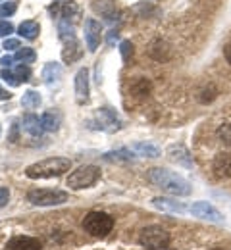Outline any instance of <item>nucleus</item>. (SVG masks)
I'll list each match as a JSON object with an SVG mask.
<instances>
[{"label":"nucleus","instance_id":"32","mask_svg":"<svg viewBox=\"0 0 231 250\" xmlns=\"http://www.w3.org/2000/svg\"><path fill=\"white\" fill-rule=\"evenodd\" d=\"M14 31V25L10 21H0V37H6Z\"/></svg>","mask_w":231,"mask_h":250},{"label":"nucleus","instance_id":"15","mask_svg":"<svg viewBox=\"0 0 231 250\" xmlns=\"http://www.w3.org/2000/svg\"><path fill=\"white\" fill-rule=\"evenodd\" d=\"M8 249L10 250H41V241L35 239V237H14L10 243H8Z\"/></svg>","mask_w":231,"mask_h":250},{"label":"nucleus","instance_id":"34","mask_svg":"<svg viewBox=\"0 0 231 250\" xmlns=\"http://www.w3.org/2000/svg\"><path fill=\"white\" fill-rule=\"evenodd\" d=\"M4 48L6 50H16V48H20V41L18 39H6L4 41Z\"/></svg>","mask_w":231,"mask_h":250},{"label":"nucleus","instance_id":"22","mask_svg":"<svg viewBox=\"0 0 231 250\" xmlns=\"http://www.w3.org/2000/svg\"><path fill=\"white\" fill-rule=\"evenodd\" d=\"M95 10L100 12L104 18H106V21H114L116 18V10H114V4L110 2V0H97L95 2Z\"/></svg>","mask_w":231,"mask_h":250},{"label":"nucleus","instance_id":"10","mask_svg":"<svg viewBox=\"0 0 231 250\" xmlns=\"http://www.w3.org/2000/svg\"><path fill=\"white\" fill-rule=\"evenodd\" d=\"M75 100L77 104H85L89 100V69L81 67L75 73Z\"/></svg>","mask_w":231,"mask_h":250},{"label":"nucleus","instance_id":"19","mask_svg":"<svg viewBox=\"0 0 231 250\" xmlns=\"http://www.w3.org/2000/svg\"><path fill=\"white\" fill-rule=\"evenodd\" d=\"M41 124L44 131H58L60 127V114L58 112H44L41 116Z\"/></svg>","mask_w":231,"mask_h":250},{"label":"nucleus","instance_id":"17","mask_svg":"<svg viewBox=\"0 0 231 250\" xmlns=\"http://www.w3.org/2000/svg\"><path fill=\"white\" fill-rule=\"evenodd\" d=\"M131 150L137 156H147V158H160V148L152 143H147V141H139L131 146Z\"/></svg>","mask_w":231,"mask_h":250},{"label":"nucleus","instance_id":"14","mask_svg":"<svg viewBox=\"0 0 231 250\" xmlns=\"http://www.w3.org/2000/svg\"><path fill=\"white\" fill-rule=\"evenodd\" d=\"M83 56V48L79 44L77 39H69V41H64V50H62V58L66 63H71L75 60H79Z\"/></svg>","mask_w":231,"mask_h":250},{"label":"nucleus","instance_id":"21","mask_svg":"<svg viewBox=\"0 0 231 250\" xmlns=\"http://www.w3.org/2000/svg\"><path fill=\"white\" fill-rule=\"evenodd\" d=\"M133 158H135V152L131 148H120V150L104 154V160H108V162H131Z\"/></svg>","mask_w":231,"mask_h":250},{"label":"nucleus","instance_id":"9","mask_svg":"<svg viewBox=\"0 0 231 250\" xmlns=\"http://www.w3.org/2000/svg\"><path fill=\"white\" fill-rule=\"evenodd\" d=\"M150 204L156 210L168 212V214H185V212H189V208L183 202H177L175 198H168V196H154L150 200Z\"/></svg>","mask_w":231,"mask_h":250},{"label":"nucleus","instance_id":"33","mask_svg":"<svg viewBox=\"0 0 231 250\" xmlns=\"http://www.w3.org/2000/svg\"><path fill=\"white\" fill-rule=\"evenodd\" d=\"M8 200H10V190H8V187H0V208L6 206Z\"/></svg>","mask_w":231,"mask_h":250},{"label":"nucleus","instance_id":"13","mask_svg":"<svg viewBox=\"0 0 231 250\" xmlns=\"http://www.w3.org/2000/svg\"><path fill=\"white\" fill-rule=\"evenodd\" d=\"M212 169H214L216 177H220V179H224V177H230V175H231V154L220 152L218 156L214 158Z\"/></svg>","mask_w":231,"mask_h":250},{"label":"nucleus","instance_id":"3","mask_svg":"<svg viewBox=\"0 0 231 250\" xmlns=\"http://www.w3.org/2000/svg\"><path fill=\"white\" fill-rule=\"evenodd\" d=\"M83 229L93 237H106L114 229V218L106 212L93 210L83 219Z\"/></svg>","mask_w":231,"mask_h":250},{"label":"nucleus","instance_id":"6","mask_svg":"<svg viewBox=\"0 0 231 250\" xmlns=\"http://www.w3.org/2000/svg\"><path fill=\"white\" fill-rule=\"evenodd\" d=\"M27 200L35 206H60L67 202V192L60 188H33L27 192Z\"/></svg>","mask_w":231,"mask_h":250},{"label":"nucleus","instance_id":"7","mask_svg":"<svg viewBox=\"0 0 231 250\" xmlns=\"http://www.w3.org/2000/svg\"><path fill=\"white\" fill-rule=\"evenodd\" d=\"M189 214H193L195 218L204 219V221H212V223H224V216L218 208H214L210 202L198 200L189 206Z\"/></svg>","mask_w":231,"mask_h":250},{"label":"nucleus","instance_id":"8","mask_svg":"<svg viewBox=\"0 0 231 250\" xmlns=\"http://www.w3.org/2000/svg\"><path fill=\"white\" fill-rule=\"evenodd\" d=\"M97 127L102 131H108V133H116L122 129V122L118 118V114L112 110V108H99L97 110Z\"/></svg>","mask_w":231,"mask_h":250},{"label":"nucleus","instance_id":"4","mask_svg":"<svg viewBox=\"0 0 231 250\" xmlns=\"http://www.w3.org/2000/svg\"><path fill=\"white\" fill-rule=\"evenodd\" d=\"M139 245L147 250H162L169 245V233L160 225H148L139 233Z\"/></svg>","mask_w":231,"mask_h":250},{"label":"nucleus","instance_id":"27","mask_svg":"<svg viewBox=\"0 0 231 250\" xmlns=\"http://www.w3.org/2000/svg\"><path fill=\"white\" fill-rule=\"evenodd\" d=\"M216 94H218L216 87H214V85H208L206 89L200 91V102H202V104H208V102H212V100L216 98Z\"/></svg>","mask_w":231,"mask_h":250},{"label":"nucleus","instance_id":"36","mask_svg":"<svg viewBox=\"0 0 231 250\" xmlns=\"http://www.w3.org/2000/svg\"><path fill=\"white\" fill-rule=\"evenodd\" d=\"M224 56H226V60L231 63V42L230 44H226V48H224Z\"/></svg>","mask_w":231,"mask_h":250},{"label":"nucleus","instance_id":"20","mask_svg":"<svg viewBox=\"0 0 231 250\" xmlns=\"http://www.w3.org/2000/svg\"><path fill=\"white\" fill-rule=\"evenodd\" d=\"M39 33H41V27H39V23L33 21V20H27V21H23V23L20 25V35H21L23 39L33 41V39L39 37Z\"/></svg>","mask_w":231,"mask_h":250},{"label":"nucleus","instance_id":"11","mask_svg":"<svg viewBox=\"0 0 231 250\" xmlns=\"http://www.w3.org/2000/svg\"><path fill=\"white\" fill-rule=\"evenodd\" d=\"M100 37H102V27L97 20L89 18L85 21V41H87V48L89 52H95L100 44Z\"/></svg>","mask_w":231,"mask_h":250},{"label":"nucleus","instance_id":"29","mask_svg":"<svg viewBox=\"0 0 231 250\" xmlns=\"http://www.w3.org/2000/svg\"><path fill=\"white\" fill-rule=\"evenodd\" d=\"M18 10V2H2L0 4V18H8Z\"/></svg>","mask_w":231,"mask_h":250},{"label":"nucleus","instance_id":"26","mask_svg":"<svg viewBox=\"0 0 231 250\" xmlns=\"http://www.w3.org/2000/svg\"><path fill=\"white\" fill-rule=\"evenodd\" d=\"M0 77H2V79H4L8 85H12V87H20V85H21V79H20V77H18L14 71H10V69H6V67L2 69Z\"/></svg>","mask_w":231,"mask_h":250},{"label":"nucleus","instance_id":"35","mask_svg":"<svg viewBox=\"0 0 231 250\" xmlns=\"http://www.w3.org/2000/svg\"><path fill=\"white\" fill-rule=\"evenodd\" d=\"M120 39V33L118 31H110V35H108V44L110 46H114V42Z\"/></svg>","mask_w":231,"mask_h":250},{"label":"nucleus","instance_id":"16","mask_svg":"<svg viewBox=\"0 0 231 250\" xmlns=\"http://www.w3.org/2000/svg\"><path fill=\"white\" fill-rule=\"evenodd\" d=\"M62 77V65L56 62H48L42 67V81L46 85H56Z\"/></svg>","mask_w":231,"mask_h":250},{"label":"nucleus","instance_id":"37","mask_svg":"<svg viewBox=\"0 0 231 250\" xmlns=\"http://www.w3.org/2000/svg\"><path fill=\"white\" fill-rule=\"evenodd\" d=\"M12 62H14V58H12V56H4V58H2V65H4V67H10V65H12Z\"/></svg>","mask_w":231,"mask_h":250},{"label":"nucleus","instance_id":"39","mask_svg":"<svg viewBox=\"0 0 231 250\" xmlns=\"http://www.w3.org/2000/svg\"><path fill=\"white\" fill-rule=\"evenodd\" d=\"M18 139V125H14V131H12V141Z\"/></svg>","mask_w":231,"mask_h":250},{"label":"nucleus","instance_id":"30","mask_svg":"<svg viewBox=\"0 0 231 250\" xmlns=\"http://www.w3.org/2000/svg\"><path fill=\"white\" fill-rule=\"evenodd\" d=\"M21 81H29V77H31V69L27 67V65H23V63H20V65H16V71H14Z\"/></svg>","mask_w":231,"mask_h":250},{"label":"nucleus","instance_id":"2","mask_svg":"<svg viewBox=\"0 0 231 250\" xmlns=\"http://www.w3.org/2000/svg\"><path fill=\"white\" fill-rule=\"evenodd\" d=\"M71 169V162L67 158H46L37 164H31L25 169V175L29 179H50V177H60L66 171Z\"/></svg>","mask_w":231,"mask_h":250},{"label":"nucleus","instance_id":"28","mask_svg":"<svg viewBox=\"0 0 231 250\" xmlns=\"http://www.w3.org/2000/svg\"><path fill=\"white\" fill-rule=\"evenodd\" d=\"M120 52H122V58H124V62H129L133 56V44L131 41H122V44H120Z\"/></svg>","mask_w":231,"mask_h":250},{"label":"nucleus","instance_id":"1","mask_svg":"<svg viewBox=\"0 0 231 250\" xmlns=\"http://www.w3.org/2000/svg\"><path fill=\"white\" fill-rule=\"evenodd\" d=\"M148 181L152 185L160 187L162 190H166V192L173 194V196H189L193 192L191 183L183 175L164 169V167H152L148 171Z\"/></svg>","mask_w":231,"mask_h":250},{"label":"nucleus","instance_id":"31","mask_svg":"<svg viewBox=\"0 0 231 250\" xmlns=\"http://www.w3.org/2000/svg\"><path fill=\"white\" fill-rule=\"evenodd\" d=\"M218 137H220L224 143H231V124L222 125V127L218 129Z\"/></svg>","mask_w":231,"mask_h":250},{"label":"nucleus","instance_id":"12","mask_svg":"<svg viewBox=\"0 0 231 250\" xmlns=\"http://www.w3.org/2000/svg\"><path fill=\"white\" fill-rule=\"evenodd\" d=\"M166 152H168V158L171 162H175L179 166H185V167H193V156L183 145H169Z\"/></svg>","mask_w":231,"mask_h":250},{"label":"nucleus","instance_id":"25","mask_svg":"<svg viewBox=\"0 0 231 250\" xmlns=\"http://www.w3.org/2000/svg\"><path fill=\"white\" fill-rule=\"evenodd\" d=\"M18 62H23V63H33L37 60V54H35L33 48H18L16 56H14Z\"/></svg>","mask_w":231,"mask_h":250},{"label":"nucleus","instance_id":"18","mask_svg":"<svg viewBox=\"0 0 231 250\" xmlns=\"http://www.w3.org/2000/svg\"><path fill=\"white\" fill-rule=\"evenodd\" d=\"M21 127H23V131L25 133H29L31 137H41L42 135V124H41V120L35 116V114H27L25 118H23V122H21Z\"/></svg>","mask_w":231,"mask_h":250},{"label":"nucleus","instance_id":"24","mask_svg":"<svg viewBox=\"0 0 231 250\" xmlns=\"http://www.w3.org/2000/svg\"><path fill=\"white\" fill-rule=\"evenodd\" d=\"M21 104H23V108H27V110H35V108H39V106H41V94L35 93V91H27V93H23Z\"/></svg>","mask_w":231,"mask_h":250},{"label":"nucleus","instance_id":"5","mask_svg":"<svg viewBox=\"0 0 231 250\" xmlns=\"http://www.w3.org/2000/svg\"><path fill=\"white\" fill-rule=\"evenodd\" d=\"M100 179V167L89 164V166H81L79 169H75L73 173H69L67 177V187L73 190H81V188L93 187Z\"/></svg>","mask_w":231,"mask_h":250},{"label":"nucleus","instance_id":"23","mask_svg":"<svg viewBox=\"0 0 231 250\" xmlns=\"http://www.w3.org/2000/svg\"><path fill=\"white\" fill-rule=\"evenodd\" d=\"M150 89H152V85H150V81L148 79H137L135 83L131 85V93L137 96V98H145V96H148L150 94Z\"/></svg>","mask_w":231,"mask_h":250},{"label":"nucleus","instance_id":"40","mask_svg":"<svg viewBox=\"0 0 231 250\" xmlns=\"http://www.w3.org/2000/svg\"><path fill=\"white\" fill-rule=\"evenodd\" d=\"M210 250H230V249H226V247H214V249H210Z\"/></svg>","mask_w":231,"mask_h":250},{"label":"nucleus","instance_id":"41","mask_svg":"<svg viewBox=\"0 0 231 250\" xmlns=\"http://www.w3.org/2000/svg\"><path fill=\"white\" fill-rule=\"evenodd\" d=\"M0 131H2V129H0Z\"/></svg>","mask_w":231,"mask_h":250},{"label":"nucleus","instance_id":"38","mask_svg":"<svg viewBox=\"0 0 231 250\" xmlns=\"http://www.w3.org/2000/svg\"><path fill=\"white\" fill-rule=\"evenodd\" d=\"M10 96H12V94L8 93V91H2V89H0V100H8Z\"/></svg>","mask_w":231,"mask_h":250}]
</instances>
